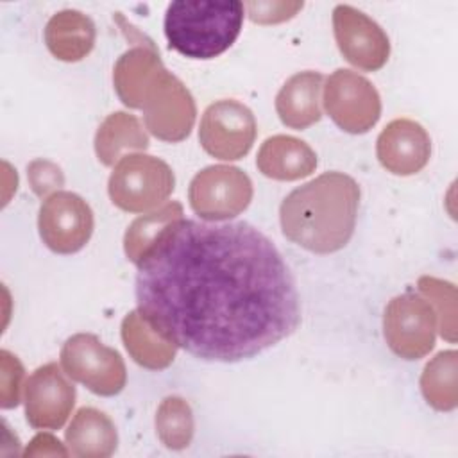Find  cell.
<instances>
[{
  "label": "cell",
  "instance_id": "obj_1",
  "mask_svg": "<svg viewBox=\"0 0 458 458\" xmlns=\"http://www.w3.org/2000/svg\"><path fill=\"white\" fill-rule=\"evenodd\" d=\"M140 313L206 361H240L301 322L293 276L277 247L247 222H175L136 265Z\"/></svg>",
  "mask_w": 458,
  "mask_h": 458
},
{
  "label": "cell",
  "instance_id": "obj_2",
  "mask_svg": "<svg viewBox=\"0 0 458 458\" xmlns=\"http://www.w3.org/2000/svg\"><path fill=\"white\" fill-rule=\"evenodd\" d=\"M358 206V182L344 172H324L283 199L279 206L283 234L310 252H336L354 233Z\"/></svg>",
  "mask_w": 458,
  "mask_h": 458
},
{
  "label": "cell",
  "instance_id": "obj_3",
  "mask_svg": "<svg viewBox=\"0 0 458 458\" xmlns=\"http://www.w3.org/2000/svg\"><path fill=\"white\" fill-rule=\"evenodd\" d=\"M243 11L240 0H177L166 7L165 36L184 57L213 59L240 36Z\"/></svg>",
  "mask_w": 458,
  "mask_h": 458
},
{
  "label": "cell",
  "instance_id": "obj_4",
  "mask_svg": "<svg viewBox=\"0 0 458 458\" xmlns=\"http://www.w3.org/2000/svg\"><path fill=\"white\" fill-rule=\"evenodd\" d=\"M172 168L148 154H125L107 182L111 202L129 213H145L163 204L174 191Z\"/></svg>",
  "mask_w": 458,
  "mask_h": 458
},
{
  "label": "cell",
  "instance_id": "obj_5",
  "mask_svg": "<svg viewBox=\"0 0 458 458\" xmlns=\"http://www.w3.org/2000/svg\"><path fill=\"white\" fill-rule=\"evenodd\" d=\"M61 367L68 377L82 383L89 392L104 397L123 390L127 370L123 358L91 333H77L61 347Z\"/></svg>",
  "mask_w": 458,
  "mask_h": 458
},
{
  "label": "cell",
  "instance_id": "obj_6",
  "mask_svg": "<svg viewBox=\"0 0 458 458\" xmlns=\"http://www.w3.org/2000/svg\"><path fill=\"white\" fill-rule=\"evenodd\" d=\"M188 200L193 213L204 222H225L249 208L252 182L238 166L211 165L191 179Z\"/></svg>",
  "mask_w": 458,
  "mask_h": 458
},
{
  "label": "cell",
  "instance_id": "obj_7",
  "mask_svg": "<svg viewBox=\"0 0 458 458\" xmlns=\"http://www.w3.org/2000/svg\"><path fill=\"white\" fill-rule=\"evenodd\" d=\"M383 335L394 354L420 360L435 347L437 313L422 295L401 293L385 308Z\"/></svg>",
  "mask_w": 458,
  "mask_h": 458
},
{
  "label": "cell",
  "instance_id": "obj_8",
  "mask_svg": "<svg viewBox=\"0 0 458 458\" xmlns=\"http://www.w3.org/2000/svg\"><path fill=\"white\" fill-rule=\"evenodd\" d=\"M145 129L161 141L177 143L190 136L197 107L190 89L166 68L147 89L141 107Z\"/></svg>",
  "mask_w": 458,
  "mask_h": 458
},
{
  "label": "cell",
  "instance_id": "obj_9",
  "mask_svg": "<svg viewBox=\"0 0 458 458\" xmlns=\"http://www.w3.org/2000/svg\"><path fill=\"white\" fill-rule=\"evenodd\" d=\"M324 107L329 118L349 134L369 132L381 116V98L374 84L352 72L340 68L324 84Z\"/></svg>",
  "mask_w": 458,
  "mask_h": 458
},
{
  "label": "cell",
  "instance_id": "obj_10",
  "mask_svg": "<svg viewBox=\"0 0 458 458\" xmlns=\"http://www.w3.org/2000/svg\"><path fill=\"white\" fill-rule=\"evenodd\" d=\"M252 111L233 98L209 104L200 118L199 141L202 148L222 161H236L249 154L256 140Z\"/></svg>",
  "mask_w": 458,
  "mask_h": 458
},
{
  "label": "cell",
  "instance_id": "obj_11",
  "mask_svg": "<svg viewBox=\"0 0 458 458\" xmlns=\"http://www.w3.org/2000/svg\"><path fill=\"white\" fill-rule=\"evenodd\" d=\"M93 224L89 204L77 193L54 191L39 206V236L52 252H79L89 242Z\"/></svg>",
  "mask_w": 458,
  "mask_h": 458
},
{
  "label": "cell",
  "instance_id": "obj_12",
  "mask_svg": "<svg viewBox=\"0 0 458 458\" xmlns=\"http://www.w3.org/2000/svg\"><path fill=\"white\" fill-rule=\"evenodd\" d=\"M333 30L342 55L363 72L383 68L390 55L386 32L365 13L340 4L333 9Z\"/></svg>",
  "mask_w": 458,
  "mask_h": 458
},
{
  "label": "cell",
  "instance_id": "obj_13",
  "mask_svg": "<svg viewBox=\"0 0 458 458\" xmlns=\"http://www.w3.org/2000/svg\"><path fill=\"white\" fill-rule=\"evenodd\" d=\"M25 417L36 429H59L75 404V386L57 363L38 367L23 386Z\"/></svg>",
  "mask_w": 458,
  "mask_h": 458
},
{
  "label": "cell",
  "instance_id": "obj_14",
  "mask_svg": "<svg viewBox=\"0 0 458 458\" xmlns=\"http://www.w3.org/2000/svg\"><path fill=\"white\" fill-rule=\"evenodd\" d=\"M376 154L385 170L394 175L420 172L431 156L428 131L415 120L395 118L379 132Z\"/></svg>",
  "mask_w": 458,
  "mask_h": 458
},
{
  "label": "cell",
  "instance_id": "obj_15",
  "mask_svg": "<svg viewBox=\"0 0 458 458\" xmlns=\"http://www.w3.org/2000/svg\"><path fill=\"white\" fill-rule=\"evenodd\" d=\"M165 70L152 41L125 50L113 68V84L118 98L132 109H140L147 89Z\"/></svg>",
  "mask_w": 458,
  "mask_h": 458
},
{
  "label": "cell",
  "instance_id": "obj_16",
  "mask_svg": "<svg viewBox=\"0 0 458 458\" xmlns=\"http://www.w3.org/2000/svg\"><path fill=\"white\" fill-rule=\"evenodd\" d=\"M324 77L318 72L306 70L292 75L276 97V111L279 120L295 131L308 129L322 118L320 91Z\"/></svg>",
  "mask_w": 458,
  "mask_h": 458
},
{
  "label": "cell",
  "instance_id": "obj_17",
  "mask_svg": "<svg viewBox=\"0 0 458 458\" xmlns=\"http://www.w3.org/2000/svg\"><path fill=\"white\" fill-rule=\"evenodd\" d=\"M256 166L265 177L276 181H297L315 172L317 154L299 138L276 134L261 143L256 156Z\"/></svg>",
  "mask_w": 458,
  "mask_h": 458
},
{
  "label": "cell",
  "instance_id": "obj_18",
  "mask_svg": "<svg viewBox=\"0 0 458 458\" xmlns=\"http://www.w3.org/2000/svg\"><path fill=\"white\" fill-rule=\"evenodd\" d=\"M95 36L93 20L77 9H63L52 14L45 27L47 48L64 63L84 59L93 50Z\"/></svg>",
  "mask_w": 458,
  "mask_h": 458
},
{
  "label": "cell",
  "instance_id": "obj_19",
  "mask_svg": "<svg viewBox=\"0 0 458 458\" xmlns=\"http://www.w3.org/2000/svg\"><path fill=\"white\" fill-rule=\"evenodd\" d=\"M70 454L79 458H107L116 451L118 433L113 420L97 408H81L66 433Z\"/></svg>",
  "mask_w": 458,
  "mask_h": 458
},
{
  "label": "cell",
  "instance_id": "obj_20",
  "mask_svg": "<svg viewBox=\"0 0 458 458\" xmlns=\"http://www.w3.org/2000/svg\"><path fill=\"white\" fill-rule=\"evenodd\" d=\"M122 342L129 356L143 369L163 370L172 365L177 354V345L165 338L140 313L129 311L122 320Z\"/></svg>",
  "mask_w": 458,
  "mask_h": 458
},
{
  "label": "cell",
  "instance_id": "obj_21",
  "mask_svg": "<svg viewBox=\"0 0 458 458\" xmlns=\"http://www.w3.org/2000/svg\"><path fill=\"white\" fill-rule=\"evenodd\" d=\"M148 147V134L138 116L114 111L104 118L95 134V154L106 166H113L129 150H145Z\"/></svg>",
  "mask_w": 458,
  "mask_h": 458
},
{
  "label": "cell",
  "instance_id": "obj_22",
  "mask_svg": "<svg viewBox=\"0 0 458 458\" xmlns=\"http://www.w3.org/2000/svg\"><path fill=\"white\" fill-rule=\"evenodd\" d=\"M182 206L177 200L166 202L161 208L138 216L125 231L123 250L131 263L138 265L156 242L179 220H182Z\"/></svg>",
  "mask_w": 458,
  "mask_h": 458
},
{
  "label": "cell",
  "instance_id": "obj_23",
  "mask_svg": "<svg viewBox=\"0 0 458 458\" xmlns=\"http://www.w3.org/2000/svg\"><path fill=\"white\" fill-rule=\"evenodd\" d=\"M426 403L438 411H451L458 404V354L442 351L431 358L420 376Z\"/></svg>",
  "mask_w": 458,
  "mask_h": 458
},
{
  "label": "cell",
  "instance_id": "obj_24",
  "mask_svg": "<svg viewBox=\"0 0 458 458\" xmlns=\"http://www.w3.org/2000/svg\"><path fill=\"white\" fill-rule=\"evenodd\" d=\"M195 420L191 406L179 395L165 397L156 411V433L165 447L186 449L193 438Z\"/></svg>",
  "mask_w": 458,
  "mask_h": 458
},
{
  "label": "cell",
  "instance_id": "obj_25",
  "mask_svg": "<svg viewBox=\"0 0 458 458\" xmlns=\"http://www.w3.org/2000/svg\"><path fill=\"white\" fill-rule=\"evenodd\" d=\"M419 292L424 299L429 301L437 313V324L440 327L442 338L447 342H456V288L453 283L433 277L422 276L417 281Z\"/></svg>",
  "mask_w": 458,
  "mask_h": 458
},
{
  "label": "cell",
  "instance_id": "obj_26",
  "mask_svg": "<svg viewBox=\"0 0 458 458\" xmlns=\"http://www.w3.org/2000/svg\"><path fill=\"white\" fill-rule=\"evenodd\" d=\"M0 385H2V394H0V404L2 408H14L20 404V395H21V386L23 385V377H25V370L23 365L20 363V360L2 349L0 351Z\"/></svg>",
  "mask_w": 458,
  "mask_h": 458
},
{
  "label": "cell",
  "instance_id": "obj_27",
  "mask_svg": "<svg viewBox=\"0 0 458 458\" xmlns=\"http://www.w3.org/2000/svg\"><path fill=\"white\" fill-rule=\"evenodd\" d=\"M302 5H304L302 2H276V0H258V2L243 4L249 18L254 23H261V25L286 21L293 18L302 9Z\"/></svg>",
  "mask_w": 458,
  "mask_h": 458
},
{
  "label": "cell",
  "instance_id": "obj_28",
  "mask_svg": "<svg viewBox=\"0 0 458 458\" xmlns=\"http://www.w3.org/2000/svg\"><path fill=\"white\" fill-rule=\"evenodd\" d=\"M27 175L30 188L38 197H45L64 184V175L61 168L47 159H34L27 166Z\"/></svg>",
  "mask_w": 458,
  "mask_h": 458
},
{
  "label": "cell",
  "instance_id": "obj_29",
  "mask_svg": "<svg viewBox=\"0 0 458 458\" xmlns=\"http://www.w3.org/2000/svg\"><path fill=\"white\" fill-rule=\"evenodd\" d=\"M70 451L50 433H39L36 435L27 449L23 451V456H68Z\"/></svg>",
  "mask_w": 458,
  "mask_h": 458
}]
</instances>
